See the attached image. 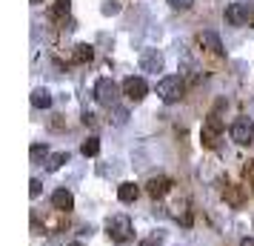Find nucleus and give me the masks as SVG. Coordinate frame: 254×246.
I'll use <instances>...</instances> for the list:
<instances>
[{"label":"nucleus","instance_id":"1","mask_svg":"<svg viewBox=\"0 0 254 246\" xmlns=\"http://www.w3.org/2000/svg\"><path fill=\"white\" fill-rule=\"evenodd\" d=\"M106 232H109V238L115 244H126V241L134 238V226H131V221H128L126 215H112L106 221Z\"/></svg>","mask_w":254,"mask_h":246},{"label":"nucleus","instance_id":"2","mask_svg":"<svg viewBox=\"0 0 254 246\" xmlns=\"http://www.w3.org/2000/svg\"><path fill=\"white\" fill-rule=\"evenodd\" d=\"M183 92H186V83L180 75H169V78H163L157 83V94H160L163 103H177V100H183Z\"/></svg>","mask_w":254,"mask_h":246},{"label":"nucleus","instance_id":"3","mask_svg":"<svg viewBox=\"0 0 254 246\" xmlns=\"http://www.w3.org/2000/svg\"><path fill=\"white\" fill-rule=\"evenodd\" d=\"M200 138H203V146H206V149H214V146L220 143V138H223V120H220L217 112H211V115L206 117Z\"/></svg>","mask_w":254,"mask_h":246},{"label":"nucleus","instance_id":"4","mask_svg":"<svg viewBox=\"0 0 254 246\" xmlns=\"http://www.w3.org/2000/svg\"><path fill=\"white\" fill-rule=\"evenodd\" d=\"M117 83L112 78H100V81L94 83V97H97V103L103 106H115L117 103Z\"/></svg>","mask_w":254,"mask_h":246},{"label":"nucleus","instance_id":"5","mask_svg":"<svg viewBox=\"0 0 254 246\" xmlns=\"http://www.w3.org/2000/svg\"><path fill=\"white\" fill-rule=\"evenodd\" d=\"M231 141L240 143V146H249L254 141V123L249 117H237L234 123H231Z\"/></svg>","mask_w":254,"mask_h":246},{"label":"nucleus","instance_id":"6","mask_svg":"<svg viewBox=\"0 0 254 246\" xmlns=\"http://www.w3.org/2000/svg\"><path fill=\"white\" fill-rule=\"evenodd\" d=\"M123 94H126L128 100L140 103V100L149 94V83L143 81V78H134V75H131V78H126V81H123Z\"/></svg>","mask_w":254,"mask_h":246},{"label":"nucleus","instance_id":"7","mask_svg":"<svg viewBox=\"0 0 254 246\" xmlns=\"http://www.w3.org/2000/svg\"><path fill=\"white\" fill-rule=\"evenodd\" d=\"M140 69L151 72V75L163 72V55L157 49H143V55H140Z\"/></svg>","mask_w":254,"mask_h":246},{"label":"nucleus","instance_id":"8","mask_svg":"<svg viewBox=\"0 0 254 246\" xmlns=\"http://www.w3.org/2000/svg\"><path fill=\"white\" fill-rule=\"evenodd\" d=\"M226 20L231 26H246L249 23V3H229L226 6Z\"/></svg>","mask_w":254,"mask_h":246},{"label":"nucleus","instance_id":"9","mask_svg":"<svg viewBox=\"0 0 254 246\" xmlns=\"http://www.w3.org/2000/svg\"><path fill=\"white\" fill-rule=\"evenodd\" d=\"M169 189H172V180L166 175H157V177H149V183H146V192H149L154 200H160L169 195Z\"/></svg>","mask_w":254,"mask_h":246},{"label":"nucleus","instance_id":"10","mask_svg":"<svg viewBox=\"0 0 254 246\" xmlns=\"http://www.w3.org/2000/svg\"><path fill=\"white\" fill-rule=\"evenodd\" d=\"M52 206H55L60 215H66V212L74 209V195H71L69 189H58V192L52 195Z\"/></svg>","mask_w":254,"mask_h":246},{"label":"nucleus","instance_id":"11","mask_svg":"<svg viewBox=\"0 0 254 246\" xmlns=\"http://www.w3.org/2000/svg\"><path fill=\"white\" fill-rule=\"evenodd\" d=\"M137 195H140V186H137V183H131V180H126V183H120V186H117V198L123 200V203H134Z\"/></svg>","mask_w":254,"mask_h":246},{"label":"nucleus","instance_id":"12","mask_svg":"<svg viewBox=\"0 0 254 246\" xmlns=\"http://www.w3.org/2000/svg\"><path fill=\"white\" fill-rule=\"evenodd\" d=\"M200 43H203L211 55H223V43H220V37L214 35V32H203V35H200Z\"/></svg>","mask_w":254,"mask_h":246},{"label":"nucleus","instance_id":"13","mask_svg":"<svg viewBox=\"0 0 254 246\" xmlns=\"http://www.w3.org/2000/svg\"><path fill=\"white\" fill-rule=\"evenodd\" d=\"M172 218L174 221H183V226L191 223V212H189V203H186V200H177L172 206Z\"/></svg>","mask_w":254,"mask_h":246},{"label":"nucleus","instance_id":"14","mask_svg":"<svg viewBox=\"0 0 254 246\" xmlns=\"http://www.w3.org/2000/svg\"><path fill=\"white\" fill-rule=\"evenodd\" d=\"M32 106L35 109H49L52 106V92L49 89H35L32 92Z\"/></svg>","mask_w":254,"mask_h":246},{"label":"nucleus","instance_id":"15","mask_svg":"<svg viewBox=\"0 0 254 246\" xmlns=\"http://www.w3.org/2000/svg\"><path fill=\"white\" fill-rule=\"evenodd\" d=\"M92 46H89V43H77V46H74V52H71V60H74V63H89V60H92Z\"/></svg>","mask_w":254,"mask_h":246},{"label":"nucleus","instance_id":"16","mask_svg":"<svg viewBox=\"0 0 254 246\" xmlns=\"http://www.w3.org/2000/svg\"><path fill=\"white\" fill-rule=\"evenodd\" d=\"M63 164H69V152H55L46 158V172H58Z\"/></svg>","mask_w":254,"mask_h":246},{"label":"nucleus","instance_id":"17","mask_svg":"<svg viewBox=\"0 0 254 246\" xmlns=\"http://www.w3.org/2000/svg\"><path fill=\"white\" fill-rule=\"evenodd\" d=\"M223 198L229 200L234 209H240V206H243V195L237 192V186H234V183H226V189H223Z\"/></svg>","mask_w":254,"mask_h":246},{"label":"nucleus","instance_id":"18","mask_svg":"<svg viewBox=\"0 0 254 246\" xmlns=\"http://www.w3.org/2000/svg\"><path fill=\"white\" fill-rule=\"evenodd\" d=\"M80 152L86 155V158H94V155L100 152V141H97L94 135H92V138H86V141L80 143Z\"/></svg>","mask_w":254,"mask_h":246},{"label":"nucleus","instance_id":"19","mask_svg":"<svg viewBox=\"0 0 254 246\" xmlns=\"http://www.w3.org/2000/svg\"><path fill=\"white\" fill-rule=\"evenodd\" d=\"M69 9H71V0H58V3H55V9H52V17H55V20H63V17H69Z\"/></svg>","mask_w":254,"mask_h":246},{"label":"nucleus","instance_id":"20","mask_svg":"<svg viewBox=\"0 0 254 246\" xmlns=\"http://www.w3.org/2000/svg\"><path fill=\"white\" fill-rule=\"evenodd\" d=\"M112 115H115V117H112V123H115V126H123V123L128 120V112H126V109H120V106H112Z\"/></svg>","mask_w":254,"mask_h":246},{"label":"nucleus","instance_id":"21","mask_svg":"<svg viewBox=\"0 0 254 246\" xmlns=\"http://www.w3.org/2000/svg\"><path fill=\"white\" fill-rule=\"evenodd\" d=\"M40 158H49V149H46V143H35V146H32V164H37Z\"/></svg>","mask_w":254,"mask_h":246},{"label":"nucleus","instance_id":"22","mask_svg":"<svg viewBox=\"0 0 254 246\" xmlns=\"http://www.w3.org/2000/svg\"><path fill=\"white\" fill-rule=\"evenodd\" d=\"M120 12V3L117 0H106L103 3V14H117Z\"/></svg>","mask_w":254,"mask_h":246},{"label":"nucleus","instance_id":"23","mask_svg":"<svg viewBox=\"0 0 254 246\" xmlns=\"http://www.w3.org/2000/svg\"><path fill=\"white\" fill-rule=\"evenodd\" d=\"M243 175H246V183H249V186H252V192H254V161L243 169Z\"/></svg>","mask_w":254,"mask_h":246},{"label":"nucleus","instance_id":"24","mask_svg":"<svg viewBox=\"0 0 254 246\" xmlns=\"http://www.w3.org/2000/svg\"><path fill=\"white\" fill-rule=\"evenodd\" d=\"M40 189H43V183H40L37 177H32V180H29V195H32V198H37V195H40Z\"/></svg>","mask_w":254,"mask_h":246},{"label":"nucleus","instance_id":"25","mask_svg":"<svg viewBox=\"0 0 254 246\" xmlns=\"http://www.w3.org/2000/svg\"><path fill=\"white\" fill-rule=\"evenodd\" d=\"M191 3H194V0H169V6H172V9H180V12H183V9H191Z\"/></svg>","mask_w":254,"mask_h":246},{"label":"nucleus","instance_id":"26","mask_svg":"<svg viewBox=\"0 0 254 246\" xmlns=\"http://www.w3.org/2000/svg\"><path fill=\"white\" fill-rule=\"evenodd\" d=\"M140 246H163V241L157 238V235H154V238H146V241H143Z\"/></svg>","mask_w":254,"mask_h":246},{"label":"nucleus","instance_id":"27","mask_svg":"<svg viewBox=\"0 0 254 246\" xmlns=\"http://www.w3.org/2000/svg\"><path fill=\"white\" fill-rule=\"evenodd\" d=\"M94 117H97V115L86 112V115H83V123H86V126H97V120H94Z\"/></svg>","mask_w":254,"mask_h":246},{"label":"nucleus","instance_id":"28","mask_svg":"<svg viewBox=\"0 0 254 246\" xmlns=\"http://www.w3.org/2000/svg\"><path fill=\"white\" fill-rule=\"evenodd\" d=\"M240 246H254V238H243Z\"/></svg>","mask_w":254,"mask_h":246},{"label":"nucleus","instance_id":"29","mask_svg":"<svg viewBox=\"0 0 254 246\" xmlns=\"http://www.w3.org/2000/svg\"><path fill=\"white\" fill-rule=\"evenodd\" d=\"M32 3H35V6H37V3H43V0H32Z\"/></svg>","mask_w":254,"mask_h":246},{"label":"nucleus","instance_id":"30","mask_svg":"<svg viewBox=\"0 0 254 246\" xmlns=\"http://www.w3.org/2000/svg\"><path fill=\"white\" fill-rule=\"evenodd\" d=\"M69 246H83V244H69Z\"/></svg>","mask_w":254,"mask_h":246}]
</instances>
